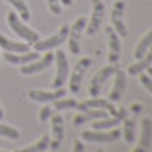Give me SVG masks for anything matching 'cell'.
Here are the masks:
<instances>
[{
  "instance_id": "cell-37",
  "label": "cell",
  "mask_w": 152,
  "mask_h": 152,
  "mask_svg": "<svg viewBox=\"0 0 152 152\" xmlns=\"http://www.w3.org/2000/svg\"><path fill=\"white\" fill-rule=\"evenodd\" d=\"M0 152H7V151H0Z\"/></svg>"
},
{
  "instance_id": "cell-22",
  "label": "cell",
  "mask_w": 152,
  "mask_h": 152,
  "mask_svg": "<svg viewBox=\"0 0 152 152\" xmlns=\"http://www.w3.org/2000/svg\"><path fill=\"white\" fill-rule=\"evenodd\" d=\"M152 46V29L147 33V34H144L142 38H140V41H138L137 48H135V51H133V56L135 58H140V56H144L145 53H147V50Z\"/></svg>"
},
{
  "instance_id": "cell-1",
  "label": "cell",
  "mask_w": 152,
  "mask_h": 152,
  "mask_svg": "<svg viewBox=\"0 0 152 152\" xmlns=\"http://www.w3.org/2000/svg\"><path fill=\"white\" fill-rule=\"evenodd\" d=\"M7 21H9V26L12 28V31H14L19 38H22L28 45H34L36 41H39V34H38L36 31H33L31 28H28V26L21 21V17L17 15L15 10H12V12L7 14Z\"/></svg>"
},
{
  "instance_id": "cell-23",
  "label": "cell",
  "mask_w": 152,
  "mask_h": 152,
  "mask_svg": "<svg viewBox=\"0 0 152 152\" xmlns=\"http://www.w3.org/2000/svg\"><path fill=\"white\" fill-rule=\"evenodd\" d=\"M5 2L10 4V5L15 9V12L21 17V21H29V19H31V10H29L28 4H26L24 0H5Z\"/></svg>"
},
{
  "instance_id": "cell-33",
  "label": "cell",
  "mask_w": 152,
  "mask_h": 152,
  "mask_svg": "<svg viewBox=\"0 0 152 152\" xmlns=\"http://www.w3.org/2000/svg\"><path fill=\"white\" fill-rule=\"evenodd\" d=\"M60 4H62V5H67V7H69V5H72V0H60Z\"/></svg>"
},
{
  "instance_id": "cell-26",
  "label": "cell",
  "mask_w": 152,
  "mask_h": 152,
  "mask_svg": "<svg viewBox=\"0 0 152 152\" xmlns=\"http://www.w3.org/2000/svg\"><path fill=\"white\" fill-rule=\"evenodd\" d=\"M53 111H63V110H75L77 108V101L75 99H67V97H60L53 101Z\"/></svg>"
},
{
  "instance_id": "cell-34",
  "label": "cell",
  "mask_w": 152,
  "mask_h": 152,
  "mask_svg": "<svg viewBox=\"0 0 152 152\" xmlns=\"http://www.w3.org/2000/svg\"><path fill=\"white\" fill-rule=\"evenodd\" d=\"M4 118V110H2V106H0V120Z\"/></svg>"
},
{
  "instance_id": "cell-19",
  "label": "cell",
  "mask_w": 152,
  "mask_h": 152,
  "mask_svg": "<svg viewBox=\"0 0 152 152\" xmlns=\"http://www.w3.org/2000/svg\"><path fill=\"white\" fill-rule=\"evenodd\" d=\"M151 65H152V46L147 50V53H145L144 56H140L133 65H130V67L126 69V74H130V75H138V74H142L144 70L149 69Z\"/></svg>"
},
{
  "instance_id": "cell-27",
  "label": "cell",
  "mask_w": 152,
  "mask_h": 152,
  "mask_svg": "<svg viewBox=\"0 0 152 152\" xmlns=\"http://www.w3.org/2000/svg\"><path fill=\"white\" fill-rule=\"evenodd\" d=\"M0 137H7V138H10V140H17V138L21 137V133H19V130L14 128V126L0 123Z\"/></svg>"
},
{
  "instance_id": "cell-2",
  "label": "cell",
  "mask_w": 152,
  "mask_h": 152,
  "mask_svg": "<svg viewBox=\"0 0 152 152\" xmlns=\"http://www.w3.org/2000/svg\"><path fill=\"white\" fill-rule=\"evenodd\" d=\"M69 24H63L60 26V29L56 31L53 36H50L46 39H39V41L34 43V51L38 53H43V51H50V50L60 46L63 41H67V36H69Z\"/></svg>"
},
{
  "instance_id": "cell-32",
  "label": "cell",
  "mask_w": 152,
  "mask_h": 152,
  "mask_svg": "<svg viewBox=\"0 0 152 152\" xmlns=\"http://www.w3.org/2000/svg\"><path fill=\"white\" fill-rule=\"evenodd\" d=\"M142 110H144V106H142V104H138V103H133L130 106V111L135 115V116H137V115H140V111H142Z\"/></svg>"
},
{
  "instance_id": "cell-25",
  "label": "cell",
  "mask_w": 152,
  "mask_h": 152,
  "mask_svg": "<svg viewBox=\"0 0 152 152\" xmlns=\"http://www.w3.org/2000/svg\"><path fill=\"white\" fill-rule=\"evenodd\" d=\"M121 123L120 120L116 118H101V120H94V123H92V128L94 130H110V128H115L118 125Z\"/></svg>"
},
{
  "instance_id": "cell-7",
  "label": "cell",
  "mask_w": 152,
  "mask_h": 152,
  "mask_svg": "<svg viewBox=\"0 0 152 152\" xmlns=\"http://www.w3.org/2000/svg\"><path fill=\"white\" fill-rule=\"evenodd\" d=\"M121 137V130L115 126L110 130H86L82 132V138L86 142H116Z\"/></svg>"
},
{
  "instance_id": "cell-36",
  "label": "cell",
  "mask_w": 152,
  "mask_h": 152,
  "mask_svg": "<svg viewBox=\"0 0 152 152\" xmlns=\"http://www.w3.org/2000/svg\"><path fill=\"white\" fill-rule=\"evenodd\" d=\"M96 152H104V151H101V149H99V151H96Z\"/></svg>"
},
{
  "instance_id": "cell-4",
  "label": "cell",
  "mask_w": 152,
  "mask_h": 152,
  "mask_svg": "<svg viewBox=\"0 0 152 152\" xmlns=\"http://www.w3.org/2000/svg\"><path fill=\"white\" fill-rule=\"evenodd\" d=\"M123 15H125V0H116L113 4L110 17H111V26L118 33L120 38H126V34H128V29H126Z\"/></svg>"
},
{
  "instance_id": "cell-17",
  "label": "cell",
  "mask_w": 152,
  "mask_h": 152,
  "mask_svg": "<svg viewBox=\"0 0 152 152\" xmlns=\"http://www.w3.org/2000/svg\"><path fill=\"white\" fill-rule=\"evenodd\" d=\"M115 108V103H111L110 99H101V97H91L87 101L77 103V110L86 111V110H108L111 111Z\"/></svg>"
},
{
  "instance_id": "cell-16",
  "label": "cell",
  "mask_w": 152,
  "mask_h": 152,
  "mask_svg": "<svg viewBox=\"0 0 152 152\" xmlns=\"http://www.w3.org/2000/svg\"><path fill=\"white\" fill-rule=\"evenodd\" d=\"M39 53L38 51H26V53H10V51H5V55L4 58L7 60L9 63H12V65H28V63L34 62L36 58H39Z\"/></svg>"
},
{
  "instance_id": "cell-14",
  "label": "cell",
  "mask_w": 152,
  "mask_h": 152,
  "mask_svg": "<svg viewBox=\"0 0 152 152\" xmlns=\"http://www.w3.org/2000/svg\"><path fill=\"white\" fill-rule=\"evenodd\" d=\"M29 99L33 101H38V103H53L56 99L65 96V89L63 87H58V89H53V91H39V89H34V91H29Z\"/></svg>"
},
{
  "instance_id": "cell-3",
  "label": "cell",
  "mask_w": 152,
  "mask_h": 152,
  "mask_svg": "<svg viewBox=\"0 0 152 152\" xmlns=\"http://www.w3.org/2000/svg\"><path fill=\"white\" fill-rule=\"evenodd\" d=\"M53 62H56V74H55L53 82H51V87L53 89H58V87H63V84L69 80V75H70L69 60H67L65 51H56Z\"/></svg>"
},
{
  "instance_id": "cell-11",
  "label": "cell",
  "mask_w": 152,
  "mask_h": 152,
  "mask_svg": "<svg viewBox=\"0 0 152 152\" xmlns=\"http://www.w3.org/2000/svg\"><path fill=\"white\" fill-rule=\"evenodd\" d=\"M53 60H55V53L45 51V55L39 56V58H36L34 62L28 63V65H22V67H21V74H24V75L38 74V72H41V70L48 69L50 65L53 63Z\"/></svg>"
},
{
  "instance_id": "cell-5",
  "label": "cell",
  "mask_w": 152,
  "mask_h": 152,
  "mask_svg": "<svg viewBox=\"0 0 152 152\" xmlns=\"http://www.w3.org/2000/svg\"><path fill=\"white\" fill-rule=\"evenodd\" d=\"M116 70H118V63H110V65H106L103 69H99V72L92 77V80H91V84H89V96H92V97L99 96V91L103 87V84L106 82L111 75H115Z\"/></svg>"
},
{
  "instance_id": "cell-21",
  "label": "cell",
  "mask_w": 152,
  "mask_h": 152,
  "mask_svg": "<svg viewBox=\"0 0 152 152\" xmlns=\"http://www.w3.org/2000/svg\"><path fill=\"white\" fill-rule=\"evenodd\" d=\"M123 140L125 144H132L135 140V133H137V125L133 118H125L123 121Z\"/></svg>"
},
{
  "instance_id": "cell-13",
  "label": "cell",
  "mask_w": 152,
  "mask_h": 152,
  "mask_svg": "<svg viewBox=\"0 0 152 152\" xmlns=\"http://www.w3.org/2000/svg\"><path fill=\"white\" fill-rule=\"evenodd\" d=\"M104 31H106L108 45H110V48H108V62L118 63V60H120V36L113 29V26H106Z\"/></svg>"
},
{
  "instance_id": "cell-12",
  "label": "cell",
  "mask_w": 152,
  "mask_h": 152,
  "mask_svg": "<svg viewBox=\"0 0 152 152\" xmlns=\"http://www.w3.org/2000/svg\"><path fill=\"white\" fill-rule=\"evenodd\" d=\"M152 145V121L151 118H144L140 123V140L132 152H149Z\"/></svg>"
},
{
  "instance_id": "cell-24",
  "label": "cell",
  "mask_w": 152,
  "mask_h": 152,
  "mask_svg": "<svg viewBox=\"0 0 152 152\" xmlns=\"http://www.w3.org/2000/svg\"><path fill=\"white\" fill-rule=\"evenodd\" d=\"M46 149H50V137L48 135H41L36 144L24 147V149H17L15 152H45Z\"/></svg>"
},
{
  "instance_id": "cell-29",
  "label": "cell",
  "mask_w": 152,
  "mask_h": 152,
  "mask_svg": "<svg viewBox=\"0 0 152 152\" xmlns=\"http://www.w3.org/2000/svg\"><path fill=\"white\" fill-rule=\"evenodd\" d=\"M48 2V9L51 10V14H62V4L60 0H46Z\"/></svg>"
},
{
  "instance_id": "cell-10",
  "label": "cell",
  "mask_w": 152,
  "mask_h": 152,
  "mask_svg": "<svg viewBox=\"0 0 152 152\" xmlns=\"http://www.w3.org/2000/svg\"><path fill=\"white\" fill-rule=\"evenodd\" d=\"M104 19V4L101 0H92V15H91V21L87 24L86 29V34L87 36H94L99 31L101 24Z\"/></svg>"
},
{
  "instance_id": "cell-35",
  "label": "cell",
  "mask_w": 152,
  "mask_h": 152,
  "mask_svg": "<svg viewBox=\"0 0 152 152\" xmlns=\"http://www.w3.org/2000/svg\"><path fill=\"white\" fill-rule=\"evenodd\" d=\"M147 70H149V75L152 77V65H151V67H149V69H147Z\"/></svg>"
},
{
  "instance_id": "cell-20",
  "label": "cell",
  "mask_w": 152,
  "mask_h": 152,
  "mask_svg": "<svg viewBox=\"0 0 152 152\" xmlns=\"http://www.w3.org/2000/svg\"><path fill=\"white\" fill-rule=\"evenodd\" d=\"M0 46L5 51H10V53H26V51H29L28 43L12 41V39H9L7 36H4L2 33H0Z\"/></svg>"
},
{
  "instance_id": "cell-30",
  "label": "cell",
  "mask_w": 152,
  "mask_h": 152,
  "mask_svg": "<svg viewBox=\"0 0 152 152\" xmlns=\"http://www.w3.org/2000/svg\"><path fill=\"white\" fill-rule=\"evenodd\" d=\"M140 82H142V86L149 92H152V77L151 75H140Z\"/></svg>"
},
{
  "instance_id": "cell-28",
  "label": "cell",
  "mask_w": 152,
  "mask_h": 152,
  "mask_svg": "<svg viewBox=\"0 0 152 152\" xmlns=\"http://www.w3.org/2000/svg\"><path fill=\"white\" fill-rule=\"evenodd\" d=\"M53 113H55V111H53V108H51V106H43L38 118H39V121H43V123H45L46 120H50V118H51V115H53Z\"/></svg>"
},
{
  "instance_id": "cell-15",
  "label": "cell",
  "mask_w": 152,
  "mask_h": 152,
  "mask_svg": "<svg viewBox=\"0 0 152 152\" xmlns=\"http://www.w3.org/2000/svg\"><path fill=\"white\" fill-rule=\"evenodd\" d=\"M125 89H126V74H125L123 70L118 69L115 72V82H113V89H111L108 99H110L111 103H118L121 99V96H123Z\"/></svg>"
},
{
  "instance_id": "cell-8",
  "label": "cell",
  "mask_w": 152,
  "mask_h": 152,
  "mask_svg": "<svg viewBox=\"0 0 152 152\" xmlns=\"http://www.w3.org/2000/svg\"><path fill=\"white\" fill-rule=\"evenodd\" d=\"M91 58H80L75 63V67L72 69V75H69V86H70V92L77 94L80 89V82H82L84 75H86V70L91 67Z\"/></svg>"
},
{
  "instance_id": "cell-6",
  "label": "cell",
  "mask_w": 152,
  "mask_h": 152,
  "mask_svg": "<svg viewBox=\"0 0 152 152\" xmlns=\"http://www.w3.org/2000/svg\"><path fill=\"white\" fill-rule=\"evenodd\" d=\"M84 29H86V17H79L69 28L67 43H69V50L72 55H79L80 51V36H82Z\"/></svg>"
},
{
  "instance_id": "cell-18",
  "label": "cell",
  "mask_w": 152,
  "mask_h": 152,
  "mask_svg": "<svg viewBox=\"0 0 152 152\" xmlns=\"http://www.w3.org/2000/svg\"><path fill=\"white\" fill-rule=\"evenodd\" d=\"M101 118H106V110L80 111V113L74 118V126H80V125H84V123H89V121H94V120H101Z\"/></svg>"
},
{
  "instance_id": "cell-31",
  "label": "cell",
  "mask_w": 152,
  "mask_h": 152,
  "mask_svg": "<svg viewBox=\"0 0 152 152\" xmlns=\"http://www.w3.org/2000/svg\"><path fill=\"white\" fill-rule=\"evenodd\" d=\"M72 152H86V147H84L82 140H75L74 145H72Z\"/></svg>"
},
{
  "instance_id": "cell-9",
  "label": "cell",
  "mask_w": 152,
  "mask_h": 152,
  "mask_svg": "<svg viewBox=\"0 0 152 152\" xmlns=\"http://www.w3.org/2000/svg\"><path fill=\"white\" fill-rule=\"evenodd\" d=\"M51 137H50V149L51 151H56L60 145H62L63 140V133H65V121L63 118L58 115V111L51 115Z\"/></svg>"
}]
</instances>
